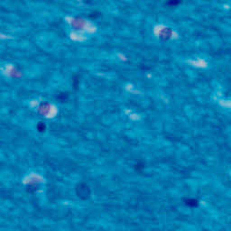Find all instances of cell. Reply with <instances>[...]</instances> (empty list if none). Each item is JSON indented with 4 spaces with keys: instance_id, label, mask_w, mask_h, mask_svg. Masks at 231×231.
<instances>
[{
    "instance_id": "obj_1",
    "label": "cell",
    "mask_w": 231,
    "mask_h": 231,
    "mask_svg": "<svg viewBox=\"0 0 231 231\" xmlns=\"http://www.w3.org/2000/svg\"><path fill=\"white\" fill-rule=\"evenodd\" d=\"M76 190H77L78 196L81 199H87L90 196V193L89 187H88L86 184H84V183L79 184L76 188Z\"/></svg>"
},
{
    "instance_id": "obj_2",
    "label": "cell",
    "mask_w": 231,
    "mask_h": 231,
    "mask_svg": "<svg viewBox=\"0 0 231 231\" xmlns=\"http://www.w3.org/2000/svg\"><path fill=\"white\" fill-rule=\"evenodd\" d=\"M181 2V0H169L168 5L169 6H177Z\"/></svg>"
}]
</instances>
